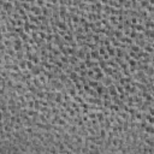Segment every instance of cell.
I'll use <instances>...</instances> for the list:
<instances>
[{
  "label": "cell",
  "mask_w": 154,
  "mask_h": 154,
  "mask_svg": "<svg viewBox=\"0 0 154 154\" xmlns=\"http://www.w3.org/2000/svg\"><path fill=\"white\" fill-rule=\"evenodd\" d=\"M18 65H19L21 70H25V69H27V60H25V59H22V60H19Z\"/></svg>",
  "instance_id": "4fadbf2b"
},
{
  "label": "cell",
  "mask_w": 154,
  "mask_h": 154,
  "mask_svg": "<svg viewBox=\"0 0 154 154\" xmlns=\"http://www.w3.org/2000/svg\"><path fill=\"white\" fill-rule=\"evenodd\" d=\"M104 77H105V72H98V73H95V76H94V78L93 80H96L98 82H101L102 80H104Z\"/></svg>",
  "instance_id": "5b68a950"
},
{
  "label": "cell",
  "mask_w": 154,
  "mask_h": 154,
  "mask_svg": "<svg viewBox=\"0 0 154 154\" xmlns=\"http://www.w3.org/2000/svg\"><path fill=\"white\" fill-rule=\"evenodd\" d=\"M147 11H148V12H154V6H153V5H149V6L147 7Z\"/></svg>",
  "instance_id": "484cf974"
},
{
  "label": "cell",
  "mask_w": 154,
  "mask_h": 154,
  "mask_svg": "<svg viewBox=\"0 0 154 154\" xmlns=\"http://www.w3.org/2000/svg\"><path fill=\"white\" fill-rule=\"evenodd\" d=\"M88 117L89 119H96V111H89Z\"/></svg>",
  "instance_id": "ac0fdd59"
},
{
  "label": "cell",
  "mask_w": 154,
  "mask_h": 154,
  "mask_svg": "<svg viewBox=\"0 0 154 154\" xmlns=\"http://www.w3.org/2000/svg\"><path fill=\"white\" fill-rule=\"evenodd\" d=\"M101 82L104 83L105 87H108V86H111V84L113 83V78H112L111 76H105V78H104Z\"/></svg>",
  "instance_id": "3957f363"
},
{
  "label": "cell",
  "mask_w": 154,
  "mask_h": 154,
  "mask_svg": "<svg viewBox=\"0 0 154 154\" xmlns=\"http://www.w3.org/2000/svg\"><path fill=\"white\" fill-rule=\"evenodd\" d=\"M108 18H110V23H111L112 25H114V27H116V25L118 24V17H117V16H113V15H111Z\"/></svg>",
  "instance_id": "9c48e42d"
},
{
  "label": "cell",
  "mask_w": 154,
  "mask_h": 154,
  "mask_svg": "<svg viewBox=\"0 0 154 154\" xmlns=\"http://www.w3.org/2000/svg\"><path fill=\"white\" fill-rule=\"evenodd\" d=\"M53 40H54V34H47L46 42H53Z\"/></svg>",
  "instance_id": "ffe728a7"
},
{
  "label": "cell",
  "mask_w": 154,
  "mask_h": 154,
  "mask_svg": "<svg viewBox=\"0 0 154 154\" xmlns=\"http://www.w3.org/2000/svg\"><path fill=\"white\" fill-rule=\"evenodd\" d=\"M78 73H80L81 77H87V70H81Z\"/></svg>",
  "instance_id": "d4e9b609"
},
{
  "label": "cell",
  "mask_w": 154,
  "mask_h": 154,
  "mask_svg": "<svg viewBox=\"0 0 154 154\" xmlns=\"http://www.w3.org/2000/svg\"><path fill=\"white\" fill-rule=\"evenodd\" d=\"M69 78H70L73 83L78 82V81H80V73H78V72H76V71H72V72L69 75Z\"/></svg>",
  "instance_id": "7a4b0ae2"
},
{
  "label": "cell",
  "mask_w": 154,
  "mask_h": 154,
  "mask_svg": "<svg viewBox=\"0 0 154 154\" xmlns=\"http://www.w3.org/2000/svg\"><path fill=\"white\" fill-rule=\"evenodd\" d=\"M92 69H93V71H94L95 73H98V72H101V71H102V67H100L99 65H95V66H93Z\"/></svg>",
  "instance_id": "603a6c76"
},
{
  "label": "cell",
  "mask_w": 154,
  "mask_h": 154,
  "mask_svg": "<svg viewBox=\"0 0 154 154\" xmlns=\"http://www.w3.org/2000/svg\"><path fill=\"white\" fill-rule=\"evenodd\" d=\"M88 83H89L90 88H93V89H96L98 86H99V82H98L96 80H93V78H89V80H88Z\"/></svg>",
  "instance_id": "8992f818"
},
{
  "label": "cell",
  "mask_w": 154,
  "mask_h": 154,
  "mask_svg": "<svg viewBox=\"0 0 154 154\" xmlns=\"http://www.w3.org/2000/svg\"><path fill=\"white\" fill-rule=\"evenodd\" d=\"M59 59H60V61H63L64 64H69V55H60L59 57Z\"/></svg>",
  "instance_id": "9a60e30c"
},
{
  "label": "cell",
  "mask_w": 154,
  "mask_h": 154,
  "mask_svg": "<svg viewBox=\"0 0 154 154\" xmlns=\"http://www.w3.org/2000/svg\"><path fill=\"white\" fill-rule=\"evenodd\" d=\"M128 64H129V66H137V61L135 59H132V58H130L128 60Z\"/></svg>",
  "instance_id": "44dd1931"
},
{
  "label": "cell",
  "mask_w": 154,
  "mask_h": 154,
  "mask_svg": "<svg viewBox=\"0 0 154 154\" xmlns=\"http://www.w3.org/2000/svg\"><path fill=\"white\" fill-rule=\"evenodd\" d=\"M102 71L105 72V75H107V76H113V73H114V70H113V67H111V66H106V67H104L102 69Z\"/></svg>",
  "instance_id": "277c9868"
},
{
  "label": "cell",
  "mask_w": 154,
  "mask_h": 154,
  "mask_svg": "<svg viewBox=\"0 0 154 154\" xmlns=\"http://www.w3.org/2000/svg\"><path fill=\"white\" fill-rule=\"evenodd\" d=\"M98 51H99L100 55H104V54H106V53H107V51H106V47H105V46H100Z\"/></svg>",
  "instance_id": "e0dca14e"
},
{
  "label": "cell",
  "mask_w": 154,
  "mask_h": 154,
  "mask_svg": "<svg viewBox=\"0 0 154 154\" xmlns=\"http://www.w3.org/2000/svg\"><path fill=\"white\" fill-rule=\"evenodd\" d=\"M72 100H73V101H76V102H78V104H82L83 101H86V100H84V98H83V96H81V95H78V94L75 95V96H72Z\"/></svg>",
  "instance_id": "ba28073f"
},
{
  "label": "cell",
  "mask_w": 154,
  "mask_h": 154,
  "mask_svg": "<svg viewBox=\"0 0 154 154\" xmlns=\"http://www.w3.org/2000/svg\"><path fill=\"white\" fill-rule=\"evenodd\" d=\"M144 29H146V27H144L143 24H138V23H137V24L135 25V30H136L137 33H143Z\"/></svg>",
  "instance_id": "8fae6325"
},
{
  "label": "cell",
  "mask_w": 154,
  "mask_h": 154,
  "mask_svg": "<svg viewBox=\"0 0 154 154\" xmlns=\"http://www.w3.org/2000/svg\"><path fill=\"white\" fill-rule=\"evenodd\" d=\"M143 49H144V52H147V53H154V47H153V45L147 43V45L143 47Z\"/></svg>",
  "instance_id": "30bf717a"
},
{
  "label": "cell",
  "mask_w": 154,
  "mask_h": 154,
  "mask_svg": "<svg viewBox=\"0 0 154 154\" xmlns=\"http://www.w3.org/2000/svg\"><path fill=\"white\" fill-rule=\"evenodd\" d=\"M30 12L33 15H35V16H40V15H42V7L39 6V5H34V6H31V11Z\"/></svg>",
  "instance_id": "6da1fadb"
},
{
  "label": "cell",
  "mask_w": 154,
  "mask_h": 154,
  "mask_svg": "<svg viewBox=\"0 0 154 154\" xmlns=\"http://www.w3.org/2000/svg\"><path fill=\"white\" fill-rule=\"evenodd\" d=\"M39 36H40V39H45V40H46V37H47V34L40 30V31H39Z\"/></svg>",
  "instance_id": "cb8c5ba5"
},
{
  "label": "cell",
  "mask_w": 154,
  "mask_h": 154,
  "mask_svg": "<svg viewBox=\"0 0 154 154\" xmlns=\"http://www.w3.org/2000/svg\"><path fill=\"white\" fill-rule=\"evenodd\" d=\"M144 131L148 132L149 135H154V125H153V124H148V125L144 128Z\"/></svg>",
  "instance_id": "52a82bcc"
},
{
  "label": "cell",
  "mask_w": 154,
  "mask_h": 154,
  "mask_svg": "<svg viewBox=\"0 0 154 154\" xmlns=\"http://www.w3.org/2000/svg\"><path fill=\"white\" fill-rule=\"evenodd\" d=\"M130 49H131L132 52H135V53H138V52L141 51V47H140L138 45H136V43H135V45L132 43V45L130 46Z\"/></svg>",
  "instance_id": "7c38bea8"
},
{
  "label": "cell",
  "mask_w": 154,
  "mask_h": 154,
  "mask_svg": "<svg viewBox=\"0 0 154 154\" xmlns=\"http://www.w3.org/2000/svg\"><path fill=\"white\" fill-rule=\"evenodd\" d=\"M34 106H35V100H28L27 107L28 108H34Z\"/></svg>",
  "instance_id": "7402d4cb"
},
{
  "label": "cell",
  "mask_w": 154,
  "mask_h": 154,
  "mask_svg": "<svg viewBox=\"0 0 154 154\" xmlns=\"http://www.w3.org/2000/svg\"><path fill=\"white\" fill-rule=\"evenodd\" d=\"M140 4H141V7H146L147 9L149 6V1H148V0H141Z\"/></svg>",
  "instance_id": "d6986e66"
},
{
  "label": "cell",
  "mask_w": 154,
  "mask_h": 154,
  "mask_svg": "<svg viewBox=\"0 0 154 154\" xmlns=\"http://www.w3.org/2000/svg\"><path fill=\"white\" fill-rule=\"evenodd\" d=\"M95 76V72L93 71V69H87V77H89V78H94Z\"/></svg>",
  "instance_id": "5bb4252c"
},
{
  "label": "cell",
  "mask_w": 154,
  "mask_h": 154,
  "mask_svg": "<svg viewBox=\"0 0 154 154\" xmlns=\"http://www.w3.org/2000/svg\"><path fill=\"white\" fill-rule=\"evenodd\" d=\"M153 125H154V124H153Z\"/></svg>",
  "instance_id": "4316f807"
},
{
  "label": "cell",
  "mask_w": 154,
  "mask_h": 154,
  "mask_svg": "<svg viewBox=\"0 0 154 154\" xmlns=\"http://www.w3.org/2000/svg\"><path fill=\"white\" fill-rule=\"evenodd\" d=\"M123 35H124V34L122 33V30H118V29H116V30H114V36H116V39H118V40H119Z\"/></svg>",
  "instance_id": "2e32d148"
}]
</instances>
